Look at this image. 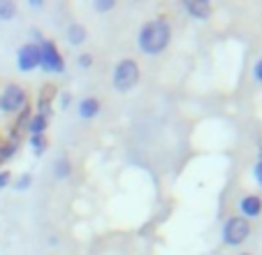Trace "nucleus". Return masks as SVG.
Returning <instances> with one entry per match:
<instances>
[{
  "mask_svg": "<svg viewBox=\"0 0 262 255\" xmlns=\"http://www.w3.org/2000/svg\"><path fill=\"white\" fill-rule=\"evenodd\" d=\"M10 183H12V172L10 169H0V190L10 188Z\"/></svg>",
  "mask_w": 262,
  "mask_h": 255,
  "instance_id": "obj_20",
  "label": "nucleus"
},
{
  "mask_svg": "<svg viewBox=\"0 0 262 255\" xmlns=\"http://www.w3.org/2000/svg\"><path fill=\"white\" fill-rule=\"evenodd\" d=\"M253 179H255L257 186L262 188V160H257L255 165H253Z\"/></svg>",
  "mask_w": 262,
  "mask_h": 255,
  "instance_id": "obj_23",
  "label": "nucleus"
},
{
  "mask_svg": "<svg viewBox=\"0 0 262 255\" xmlns=\"http://www.w3.org/2000/svg\"><path fill=\"white\" fill-rule=\"evenodd\" d=\"M253 79H255V81L262 86V58H257L255 65H253Z\"/></svg>",
  "mask_w": 262,
  "mask_h": 255,
  "instance_id": "obj_22",
  "label": "nucleus"
},
{
  "mask_svg": "<svg viewBox=\"0 0 262 255\" xmlns=\"http://www.w3.org/2000/svg\"><path fill=\"white\" fill-rule=\"evenodd\" d=\"M65 35H68V42L74 47H79L86 42V37H89V33H86V28L81 24H77V21H72V24L65 28Z\"/></svg>",
  "mask_w": 262,
  "mask_h": 255,
  "instance_id": "obj_12",
  "label": "nucleus"
},
{
  "mask_svg": "<svg viewBox=\"0 0 262 255\" xmlns=\"http://www.w3.org/2000/svg\"><path fill=\"white\" fill-rule=\"evenodd\" d=\"M54 98H56V86L54 83H45L40 91V98H37V109H35V114H42L45 118H51V114H54V107H51Z\"/></svg>",
  "mask_w": 262,
  "mask_h": 255,
  "instance_id": "obj_8",
  "label": "nucleus"
},
{
  "mask_svg": "<svg viewBox=\"0 0 262 255\" xmlns=\"http://www.w3.org/2000/svg\"><path fill=\"white\" fill-rule=\"evenodd\" d=\"M47 128H49V118H45L42 114H35L33 112L28 125H26V133H28V135H45Z\"/></svg>",
  "mask_w": 262,
  "mask_h": 255,
  "instance_id": "obj_13",
  "label": "nucleus"
},
{
  "mask_svg": "<svg viewBox=\"0 0 262 255\" xmlns=\"http://www.w3.org/2000/svg\"><path fill=\"white\" fill-rule=\"evenodd\" d=\"M257 156H260L257 160H262V144H260V151H257Z\"/></svg>",
  "mask_w": 262,
  "mask_h": 255,
  "instance_id": "obj_26",
  "label": "nucleus"
},
{
  "mask_svg": "<svg viewBox=\"0 0 262 255\" xmlns=\"http://www.w3.org/2000/svg\"><path fill=\"white\" fill-rule=\"evenodd\" d=\"M28 104V93L21 83H5L3 91H0V114L5 116H16L21 109Z\"/></svg>",
  "mask_w": 262,
  "mask_h": 255,
  "instance_id": "obj_3",
  "label": "nucleus"
},
{
  "mask_svg": "<svg viewBox=\"0 0 262 255\" xmlns=\"http://www.w3.org/2000/svg\"><path fill=\"white\" fill-rule=\"evenodd\" d=\"M112 83L119 93H130L139 83V65L135 58H121L114 65V74H112Z\"/></svg>",
  "mask_w": 262,
  "mask_h": 255,
  "instance_id": "obj_2",
  "label": "nucleus"
},
{
  "mask_svg": "<svg viewBox=\"0 0 262 255\" xmlns=\"http://www.w3.org/2000/svg\"><path fill=\"white\" fill-rule=\"evenodd\" d=\"M183 10L193 19H209L211 14V3L209 0H183Z\"/></svg>",
  "mask_w": 262,
  "mask_h": 255,
  "instance_id": "obj_9",
  "label": "nucleus"
},
{
  "mask_svg": "<svg viewBox=\"0 0 262 255\" xmlns=\"http://www.w3.org/2000/svg\"><path fill=\"white\" fill-rule=\"evenodd\" d=\"M77 65H79V68H84V70H89L91 65H93V56H91V54L77 56Z\"/></svg>",
  "mask_w": 262,
  "mask_h": 255,
  "instance_id": "obj_21",
  "label": "nucleus"
},
{
  "mask_svg": "<svg viewBox=\"0 0 262 255\" xmlns=\"http://www.w3.org/2000/svg\"><path fill=\"white\" fill-rule=\"evenodd\" d=\"M100 114V100L93 98V95H89V98H84L79 102V116L84 118V121H91V118H95Z\"/></svg>",
  "mask_w": 262,
  "mask_h": 255,
  "instance_id": "obj_11",
  "label": "nucleus"
},
{
  "mask_svg": "<svg viewBox=\"0 0 262 255\" xmlns=\"http://www.w3.org/2000/svg\"><path fill=\"white\" fill-rule=\"evenodd\" d=\"M239 255H251V253H239Z\"/></svg>",
  "mask_w": 262,
  "mask_h": 255,
  "instance_id": "obj_27",
  "label": "nucleus"
},
{
  "mask_svg": "<svg viewBox=\"0 0 262 255\" xmlns=\"http://www.w3.org/2000/svg\"><path fill=\"white\" fill-rule=\"evenodd\" d=\"M28 146L33 148L35 156H42V153L47 151V146H49L47 135H28Z\"/></svg>",
  "mask_w": 262,
  "mask_h": 255,
  "instance_id": "obj_16",
  "label": "nucleus"
},
{
  "mask_svg": "<svg viewBox=\"0 0 262 255\" xmlns=\"http://www.w3.org/2000/svg\"><path fill=\"white\" fill-rule=\"evenodd\" d=\"M239 211H242V218L251 221V218H257L262 214V197L255 195V193H248V195L242 197L239 202Z\"/></svg>",
  "mask_w": 262,
  "mask_h": 255,
  "instance_id": "obj_7",
  "label": "nucleus"
},
{
  "mask_svg": "<svg viewBox=\"0 0 262 255\" xmlns=\"http://www.w3.org/2000/svg\"><path fill=\"white\" fill-rule=\"evenodd\" d=\"M30 116H33V104L28 102V104H26V107L14 116V123H12V128H10V135H21V137H24L26 125H28Z\"/></svg>",
  "mask_w": 262,
  "mask_h": 255,
  "instance_id": "obj_10",
  "label": "nucleus"
},
{
  "mask_svg": "<svg viewBox=\"0 0 262 255\" xmlns=\"http://www.w3.org/2000/svg\"><path fill=\"white\" fill-rule=\"evenodd\" d=\"M40 47V70H45L47 74H60L65 72V58L58 51L54 39L45 37L42 42H37Z\"/></svg>",
  "mask_w": 262,
  "mask_h": 255,
  "instance_id": "obj_4",
  "label": "nucleus"
},
{
  "mask_svg": "<svg viewBox=\"0 0 262 255\" xmlns=\"http://www.w3.org/2000/svg\"><path fill=\"white\" fill-rule=\"evenodd\" d=\"M248 235H251V221H246L242 216H230L221 230L225 246H242L248 239Z\"/></svg>",
  "mask_w": 262,
  "mask_h": 255,
  "instance_id": "obj_5",
  "label": "nucleus"
},
{
  "mask_svg": "<svg viewBox=\"0 0 262 255\" xmlns=\"http://www.w3.org/2000/svg\"><path fill=\"white\" fill-rule=\"evenodd\" d=\"M16 68L19 72H33L40 68V47L35 42H26L16 51Z\"/></svg>",
  "mask_w": 262,
  "mask_h": 255,
  "instance_id": "obj_6",
  "label": "nucleus"
},
{
  "mask_svg": "<svg viewBox=\"0 0 262 255\" xmlns=\"http://www.w3.org/2000/svg\"><path fill=\"white\" fill-rule=\"evenodd\" d=\"M21 148V144H14L10 142V139H5V142H0V167L5 165L7 160H12V158L16 156V151Z\"/></svg>",
  "mask_w": 262,
  "mask_h": 255,
  "instance_id": "obj_14",
  "label": "nucleus"
},
{
  "mask_svg": "<svg viewBox=\"0 0 262 255\" xmlns=\"http://www.w3.org/2000/svg\"><path fill=\"white\" fill-rule=\"evenodd\" d=\"M16 3L12 0H0V21H12L16 16Z\"/></svg>",
  "mask_w": 262,
  "mask_h": 255,
  "instance_id": "obj_17",
  "label": "nucleus"
},
{
  "mask_svg": "<svg viewBox=\"0 0 262 255\" xmlns=\"http://www.w3.org/2000/svg\"><path fill=\"white\" fill-rule=\"evenodd\" d=\"M70 104H72V95H70V93H60V107L68 109Z\"/></svg>",
  "mask_w": 262,
  "mask_h": 255,
  "instance_id": "obj_24",
  "label": "nucleus"
},
{
  "mask_svg": "<svg viewBox=\"0 0 262 255\" xmlns=\"http://www.w3.org/2000/svg\"><path fill=\"white\" fill-rule=\"evenodd\" d=\"M114 7H116L114 0H98L95 3V10L98 12H109V10H114Z\"/></svg>",
  "mask_w": 262,
  "mask_h": 255,
  "instance_id": "obj_19",
  "label": "nucleus"
},
{
  "mask_svg": "<svg viewBox=\"0 0 262 255\" xmlns=\"http://www.w3.org/2000/svg\"><path fill=\"white\" fill-rule=\"evenodd\" d=\"M169 39H172V26L165 16L151 19L139 28L137 33V47L144 51L146 56H158L167 49Z\"/></svg>",
  "mask_w": 262,
  "mask_h": 255,
  "instance_id": "obj_1",
  "label": "nucleus"
},
{
  "mask_svg": "<svg viewBox=\"0 0 262 255\" xmlns=\"http://www.w3.org/2000/svg\"><path fill=\"white\" fill-rule=\"evenodd\" d=\"M30 186H33V177H30L28 172L19 174V177L14 179V190H28Z\"/></svg>",
  "mask_w": 262,
  "mask_h": 255,
  "instance_id": "obj_18",
  "label": "nucleus"
},
{
  "mask_svg": "<svg viewBox=\"0 0 262 255\" xmlns=\"http://www.w3.org/2000/svg\"><path fill=\"white\" fill-rule=\"evenodd\" d=\"M30 7H35V10H40V7H42V0H30Z\"/></svg>",
  "mask_w": 262,
  "mask_h": 255,
  "instance_id": "obj_25",
  "label": "nucleus"
},
{
  "mask_svg": "<svg viewBox=\"0 0 262 255\" xmlns=\"http://www.w3.org/2000/svg\"><path fill=\"white\" fill-rule=\"evenodd\" d=\"M70 174H72V162H70L65 156L56 158V162H54V177L56 179H68Z\"/></svg>",
  "mask_w": 262,
  "mask_h": 255,
  "instance_id": "obj_15",
  "label": "nucleus"
}]
</instances>
